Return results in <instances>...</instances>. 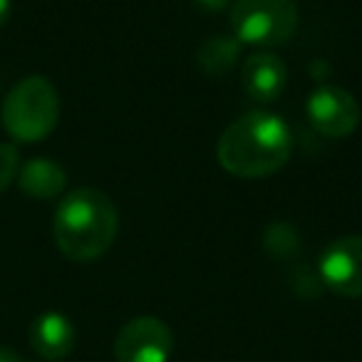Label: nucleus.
<instances>
[{"instance_id": "obj_7", "label": "nucleus", "mask_w": 362, "mask_h": 362, "mask_svg": "<svg viewBox=\"0 0 362 362\" xmlns=\"http://www.w3.org/2000/svg\"><path fill=\"white\" fill-rule=\"evenodd\" d=\"M320 278L345 298H362V233L335 238L320 253Z\"/></svg>"}, {"instance_id": "obj_1", "label": "nucleus", "mask_w": 362, "mask_h": 362, "mask_svg": "<svg viewBox=\"0 0 362 362\" xmlns=\"http://www.w3.org/2000/svg\"><path fill=\"white\" fill-rule=\"evenodd\" d=\"M293 136L288 124L271 112H248L223 129L216 144L221 169L238 179H263L288 164Z\"/></svg>"}, {"instance_id": "obj_12", "label": "nucleus", "mask_w": 362, "mask_h": 362, "mask_svg": "<svg viewBox=\"0 0 362 362\" xmlns=\"http://www.w3.org/2000/svg\"><path fill=\"white\" fill-rule=\"evenodd\" d=\"M18 171H21V154H18V146L0 144V194H6V189L16 181Z\"/></svg>"}, {"instance_id": "obj_13", "label": "nucleus", "mask_w": 362, "mask_h": 362, "mask_svg": "<svg viewBox=\"0 0 362 362\" xmlns=\"http://www.w3.org/2000/svg\"><path fill=\"white\" fill-rule=\"evenodd\" d=\"M194 3H197L199 8H204V11H223V8L228 6V3H231V0H194Z\"/></svg>"}, {"instance_id": "obj_3", "label": "nucleus", "mask_w": 362, "mask_h": 362, "mask_svg": "<svg viewBox=\"0 0 362 362\" xmlns=\"http://www.w3.org/2000/svg\"><path fill=\"white\" fill-rule=\"evenodd\" d=\"M60 119V97L47 77L30 75L21 80L3 102V124L23 144L42 141Z\"/></svg>"}, {"instance_id": "obj_2", "label": "nucleus", "mask_w": 362, "mask_h": 362, "mask_svg": "<svg viewBox=\"0 0 362 362\" xmlns=\"http://www.w3.org/2000/svg\"><path fill=\"white\" fill-rule=\"evenodd\" d=\"M119 231L117 206L100 189H75L57 204L52 233L60 253L70 261H97L110 251Z\"/></svg>"}, {"instance_id": "obj_11", "label": "nucleus", "mask_w": 362, "mask_h": 362, "mask_svg": "<svg viewBox=\"0 0 362 362\" xmlns=\"http://www.w3.org/2000/svg\"><path fill=\"white\" fill-rule=\"evenodd\" d=\"M199 67L211 77H221L241 57V42L233 35H214L199 47Z\"/></svg>"}, {"instance_id": "obj_9", "label": "nucleus", "mask_w": 362, "mask_h": 362, "mask_svg": "<svg viewBox=\"0 0 362 362\" xmlns=\"http://www.w3.org/2000/svg\"><path fill=\"white\" fill-rule=\"evenodd\" d=\"M75 325L62 313H42L30 325V345L40 357L50 362L65 360L75 350Z\"/></svg>"}, {"instance_id": "obj_5", "label": "nucleus", "mask_w": 362, "mask_h": 362, "mask_svg": "<svg viewBox=\"0 0 362 362\" xmlns=\"http://www.w3.org/2000/svg\"><path fill=\"white\" fill-rule=\"evenodd\" d=\"M308 122L313 129L330 139H345L360 127L362 110L352 92L335 85H322L310 92L305 102Z\"/></svg>"}, {"instance_id": "obj_14", "label": "nucleus", "mask_w": 362, "mask_h": 362, "mask_svg": "<svg viewBox=\"0 0 362 362\" xmlns=\"http://www.w3.org/2000/svg\"><path fill=\"white\" fill-rule=\"evenodd\" d=\"M0 362H25V360L16 350H11V347H0Z\"/></svg>"}, {"instance_id": "obj_4", "label": "nucleus", "mask_w": 362, "mask_h": 362, "mask_svg": "<svg viewBox=\"0 0 362 362\" xmlns=\"http://www.w3.org/2000/svg\"><path fill=\"white\" fill-rule=\"evenodd\" d=\"M300 21L296 0H233L231 30L238 42L278 47L293 37Z\"/></svg>"}, {"instance_id": "obj_10", "label": "nucleus", "mask_w": 362, "mask_h": 362, "mask_svg": "<svg viewBox=\"0 0 362 362\" xmlns=\"http://www.w3.org/2000/svg\"><path fill=\"white\" fill-rule=\"evenodd\" d=\"M18 187L25 197L45 202V199L62 197L67 187V174L57 161L37 156L23 164V169L18 171Z\"/></svg>"}, {"instance_id": "obj_6", "label": "nucleus", "mask_w": 362, "mask_h": 362, "mask_svg": "<svg viewBox=\"0 0 362 362\" xmlns=\"http://www.w3.org/2000/svg\"><path fill=\"white\" fill-rule=\"evenodd\" d=\"M174 337L159 317L141 315L129 320L115 340L117 362H169Z\"/></svg>"}, {"instance_id": "obj_8", "label": "nucleus", "mask_w": 362, "mask_h": 362, "mask_svg": "<svg viewBox=\"0 0 362 362\" xmlns=\"http://www.w3.org/2000/svg\"><path fill=\"white\" fill-rule=\"evenodd\" d=\"M288 82V67L276 52H253L243 65V90L253 102H276Z\"/></svg>"}, {"instance_id": "obj_15", "label": "nucleus", "mask_w": 362, "mask_h": 362, "mask_svg": "<svg viewBox=\"0 0 362 362\" xmlns=\"http://www.w3.org/2000/svg\"><path fill=\"white\" fill-rule=\"evenodd\" d=\"M11 11H13V0H0V28L8 23V18H11Z\"/></svg>"}]
</instances>
